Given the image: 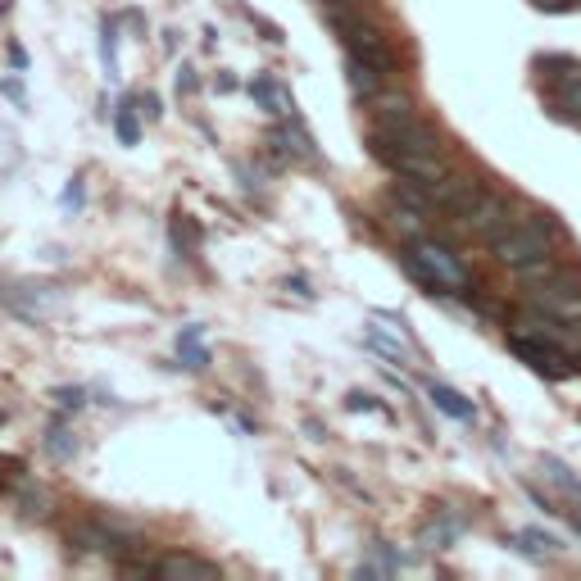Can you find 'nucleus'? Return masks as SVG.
<instances>
[{
  "mask_svg": "<svg viewBox=\"0 0 581 581\" xmlns=\"http://www.w3.org/2000/svg\"><path fill=\"white\" fill-rule=\"evenodd\" d=\"M327 19H332V28L341 32L345 60L368 64V69H377L382 78H391L395 73V46L368 14H359L355 5H327Z\"/></svg>",
  "mask_w": 581,
  "mask_h": 581,
  "instance_id": "1",
  "label": "nucleus"
},
{
  "mask_svg": "<svg viewBox=\"0 0 581 581\" xmlns=\"http://www.w3.org/2000/svg\"><path fill=\"white\" fill-rule=\"evenodd\" d=\"M404 268H409V277H414L418 286H427L436 296H463V291L473 286L468 264H463L450 246H441V241H432V237H418L414 246L404 250Z\"/></svg>",
  "mask_w": 581,
  "mask_h": 581,
  "instance_id": "2",
  "label": "nucleus"
},
{
  "mask_svg": "<svg viewBox=\"0 0 581 581\" xmlns=\"http://www.w3.org/2000/svg\"><path fill=\"white\" fill-rule=\"evenodd\" d=\"M554 241H559V223L550 214H518L491 241V250L504 268H532L554 255Z\"/></svg>",
  "mask_w": 581,
  "mask_h": 581,
  "instance_id": "3",
  "label": "nucleus"
},
{
  "mask_svg": "<svg viewBox=\"0 0 581 581\" xmlns=\"http://www.w3.org/2000/svg\"><path fill=\"white\" fill-rule=\"evenodd\" d=\"M368 150H373L377 164H386L391 173H400L404 182H445V178H450V168H445V155H432V150L395 146V141H382L377 132L368 137Z\"/></svg>",
  "mask_w": 581,
  "mask_h": 581,
  "instance_id": "4",
  "label": "nucleus"
},
{
  "mask_svg": "<svg viewBox=\"0 0 581 581\" xmlns=\"http://www.w3.org/2000/svg\"><path fill=\"white\" fill-rule=\"evenodd\" d=\"M454 218H459L463 232H473V237H482V241H495L504 227L518 218V209H513V200L504 196L500 187H477V196L468 200Z\"/></svg>",
  "mask_w": 581,
  "mask_h": 581,
  "instance_id": "5",
  "label": "nucleus"
},
{
  "mask_svg": "<svg viewBox=\"0 0 581 581\" xmlns=\"http://www.w3.org/2000/svg\"><path fill=\"white\" fill-rule=\"evenodd\" d=\"M509 350L522 359L527 368H536L541 377H572L577 368H572V350H563L559 341H550V336L532 332V327H518V332H509Z\"/></svg>",
  "mask_w": 581,
  "mask_h": 581,
  "instance_id": "6",
  "label": "nucleus"
},
{
  "mask_svg": "<svg viewBox=\"0 0 581 581\" xmlns=\"http://www.w3.org/2000/svg\"><path fill=\"white\" fill-rule=\"evenodd\" d=\"M69 545H73V550H82V554H119L123 545H128V536H123L119 527H109L105 518H96V522H82V527H73Z\"/></svg>",
  "mask_w": 581,
  "mask_h": 581,
  "instance_id": "7",
  "label": "nucleus"
},
{
  "mask_svg": "<svg viewBox=\"0 0 581 581\" xmlns=\"http://www.w3.org/2000/svg\"><path fill=\"white\" fill-rule=\"evenodd\" d=\"M5 300H10V309H14V314L32 318V323H37V318H46L50 309L60 305V296H55L50 286H32V282L10 286V291H5Z\"/></svg>",
  "mask_w": 581,
  "mask_h": 581,
  "instance_id": "8",
  "label": "nucleus"
},
{
  "mask_svg": "<svg viewBox=\"0 0 581 581\" xmlns=\"http://www.w3.org/2000/svg\"><path fill=\"white\" fill-rule=\"evenodd\" d=\"M554 114H563L568 123H581V69L572 64V69L559 73V91H554Z\"/></svg>",
  "mask_w": 581,
  "mask_h": 581,
  "instance_id": "9",
  "label": "nucleus"
},
{
  "mask_svg": "<svg viewBox=\"0 0 581 581\" xmlns=\"http://www.w3.org/2000/svg\"><path fill=\"white\" fill-rule=\"evenodd\" d=\"M509 545L518 554H527V559H554V554L563 550V541H554L550 532H541V527H527V532H518V536H509Z\"/></svg>",
  "mask_w": 581,
  "mask_h": 581,
  "instance_id": "10",
  "label": "nucleus"
},
{
  "mask_svg": "<svg viewBox=\"0 0 581 581\" xmlns=\"http://www.w3.org/2000/svg\"><path fill=\"white\" fill-rule=\"evenodd\" d=\"M459 536H463V518H454L450 509L436 513V518L423 527V541L432 545V550H450V545L459 541Z\"/></svg>",
  "mask_w": 581,
  "mask_h": 581,
  "instance_id": "11",
  "label": "nucleus"
},
{
  "mask_svg": "<svg viewBox=\"0 0 581 581\" xmlns=\"http://www.w3.org/2000/svg\"><path fill=\"white\" fill-rule=\"evenodd\" d=\"M250 96H255L268 114H282V119H291V114H296V105H291V96H286V87H282V82H273V78H255Z\"/></svg>",
  "mask_w": 581,
  "mask_h": 581,
  "instance_id": "12",
  "label": "nucleus"
},
{
  "mask_svg": "<svg viewBox=\"0 0 581 581\" xmlns=\"http://www.w3.org/2000/svg\"><path fill=\"white\" fill-rule=\"evenodd\" d=\"M155 572H159V577H218L214 563L191 559V554H168V559L155 563Z\"/></svg>",
  "mask_w": 581,
  "mask_h": 581,
  "instance_id": "13",
  "label": "nucleus"
},
{
  "mask_svg": "<svg viewBox=\"0 0 581 581\" xmlns=\"http://www.w3.org/2000/svg\"><path fill=\"white\" fill-rule=\"evenodd\" d=\"M432 404L441 409L445 418H459V423H473V418H477L473 404L463 400L459 391H450V386H432Z\"/></svg>",
  "mask_w": 581,
  "mask_h": 581,
  "instance_id": "14",
  "label": "nucleus"
},
{
  "mask_svg": "<svg viewBox=\"0 0 581 581\" xmlns=\"http://www.w3.org/2000/svg\"><path fill=\"white\" fill-rule=\"evenodd\" d=\"M178 359H182V368H205L209 364V355H205V345H200V327L191 323V327H182V336H178Z\"/></svg>",
  "mask_w": 581,
  "mask_h": 581,
  "instance_id": "15",
  "label": "nucleus"
},
{
  "mask_svg": "<svg viewBox=\"0 0 581 581\" xmlns=\"http://www.w3.org/2000/svg\"><path fill=\"white\" fill-rule=\"evenodd\" d=\"M541 468H545V473H550V482L559 486V491L568 495V500L581 509V482H577V477H572V468H568V463H559V459H554V454H545V459H541Z\"/></svg>",
  "mask_w": 581,
  "mask_h": 581,
  "instance_id": "16",
  "label": "nucleus"
},
{
  "mask_svg": "<svg viewBox=\"0 0 581 581\" xmlns=\"http://www.w3.org/2000/svg\"><path fill=\"white\" fill-rule=\"evenodd\" d=\"M114 132H119V141H123V146H137V141H141V123H137V114H132V105H128V100H123L119 119H114Z\"/></svg>",
  "mask_w": 581,
  "mask_h": 581,
  "instance_id": "17",
  "label": "nucleus"
},
{
  "mask_svg": "<svg viewBox=\"0 0 581 581\" xmlns=\"http://www.w3.org/2000/svg\"><path fill=\"white\" fill-rule=\"evenodd\" d=\"M46 450L55 454V459H69V454H73L69 432H64V427H50V432H46Z\"/></svg>",
  "mask_w": 581,
  "mask_h": 581,
  "instance_id": "18",
  "label": "nucleus"
},
{
  "mask_svg": "<svg viewBox=\"0 0 581 581\" xmlns=\"http://www.w3.org/2000/svg\"><path fill=\"white\" fill-rule=\"evenodd\" d=\"M345 404H350V409H359V414H386V404H382V400H373V395H364V391H355Z\"/></svg>",
  "mask_w": 581,
  "mask_h": 581,
  "instance_id": "19",
  "label": "nucleus"
},
{
  "mask_svg": "<svg viewBox=\"0 0 581 581\" xmlns=\"http://www.w3.org/2000/svg\"><path fill=\"white\" fill-rule=\"evenodd\" d=\"M100 55H105V69L114 73V23L105 19V37H100Z\"/></svg>",
  "mask_w": 581,
  "mask_h": 581,
  "instance_id": "20",
  "label": "nucleus"
},
{
  "mask_svg": "<svg viewBox=\"0 0 581 581\" xmlns=\"http://www.w3.org/2000/svg\"><path fill=\"white\" fill-rule=\"evenodd\" d=\"M55 400H60L64 409H78V404H82V391H78V386H64V391L55 395Z\"/></svg>",
  "mask_w": 581,
  "mask_h": 581,
  "instance_id": "21",
  "label": "nucleus"
},
{
  "mask_svg": "<svg viewBox=\"0 0 581 581\" xmlns=\"http://www.w3.org/2000/svg\"><path fill=\"white\" fill-rule=\"evenodd\" d=\"M64 205H69V209H78V205H82V178H73V182H69V191H64Z\"/></svg>",
  "mask_w": 581,
  "mask_h": 581,
  "instance_id": "22",
  "label": "nucleus"
},
{
  "mask_svg": "<svg viewBox=\"0 0 581 581\" xmlns=\"http://www.w3.org/2000/svg\"><path fill=\"white\" fill-rule=\"evenodd\" d=\"M141 105H146V114H150V119H155V114H164V109H159V100H155V96H141Z\"/></svg>",
  "mask_w": 581,
  "mask_h": 581,
  "instance_id": "23",
  "label": "nucleus"
},
{
  "mask_svg": "<svg viewBox=\"0 0 581 581\" xmlns=\"http://www.w3.org/2000/svg\"><path fill=\"white\" fill-rule=\"evenodd\" d=\"M5 96L19 100V105H23V87H19V82H5Z\"/></svg>",
  "mask_w": 581,
  "mask_h": 581,
  "instance_id": "24",
  "label": "nucleus"
}]
</instances>
